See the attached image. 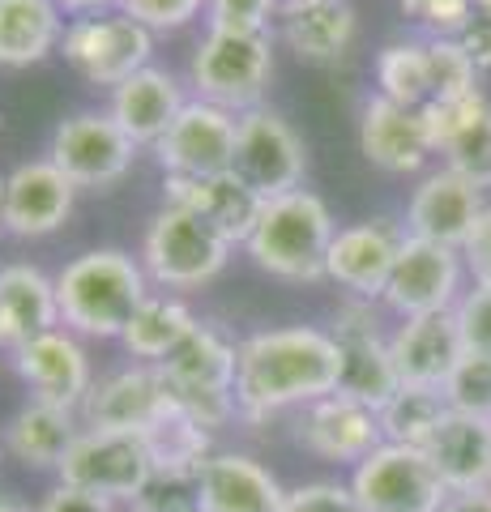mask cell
I'll return each mask as SVG.
<instances>
[{
	"label": "cell",
	"instance_id": "1",
	"mask_svg": "<svg viewBox=\"0 0 491 512\" xmlns=\"http://www.w3.org/2000/svg\"><path fill=\"white\" fill-rule=\"evenodd\" d=\"M338 380L342 350L329 329L291 325L248 333L235 367V419L269 423L291 406H312L338 393Z\"/></svg>",
	"mask_w": 491,
	"mask_h": 512
},
{
	"label": "cell",
	"instance_id": "2",
	"mask_svg": "<svg viewBox=\"0 0 491 512\" xmlns=\"http://www.w3.org/2000/svg\"><path fill=\"white\" fill-rule=\"evenodd\" d=\"M150 295L154 291L146 269H141V256L124 248H90L56 274L60 325L77 338L120 342L129 320Z\"/></svg>",
	"mask_w": 491,
	"mask_h": 512
},
{
	"label": "cell",
	"instance_id": "3",
	"mask_svg": "<svg viewBox=\"0 0 491 512\" xmlns=\"http://www.w3.org/2000/svg\"><path fill=\"white\" fill-rule=\"evenodd\" d=\"M334 214L308 188L282 192L261 205V218L244 239L248 261L282 282H321L329 244H334Z\"/></svg>",
	"mask_w": 491,
	"mask_h": 512
},
{
	"label": "cell",
	"instance_id": "4",
	"mask_svg": "<svg viewBox=\"0 0 491 512\" xmlns=\"http://www.w3.org/2000/svg\"><path fill=\"white\" fill-rule=\"evenodd\" d=\"M235 367L240 342L214 320H197L193 333L158 363V372L188 419L218 431L235 419Z\"/></svg>",
	"mask_w": 491,
	"mask_h": 512
},
{
	"label": "cell",
	"instance_id": "5",
	"mask_svg": "<svg viewBox=\"0 0 491 512\" xmlns=\"http://www.w3.org/2000/svg\"><path fill=\"white\" fill-rule=\"evenodd\" d=\"M269 77H274V39L269 30H223L210 26L188 64V86L201 103H214L244 116L261 107Z\"/></svg>",
	"mask_w": 491,
	"mask_h": 512
},
{
	"label": "cell",
	"instance_id": "6",
	"mask_svg": "<svg viewBox=\"0 0 491 512\" xmlns=\"http://www.w3.org/2000/svg\"><path fill=\"white\" fill-rule=\"evenodd\" d=\"M231 248V239L205 218L163 205L141 239V269L150 286H163V291H201L227 269Z\"/></svg>",
	"mask_w": 491,
	"mask_h": 512
},
{
	"label": "cell",
	"instance_id": "7",
	"mask_svg": "<svg viewBox=\"0 0 491 512\" xmlns=\"http://www.w3.org/2000/svg\"><path fill=\"white\" fill-rule=\"evenodd\" d=\"M56 483L103 495L112 504H137L146 487L154 483V457L146 436L133 431H107V427H82L73 440L65 466L56 470Z\"/></svg>",
	"mask_w": 491,
	"mask_h": 512
},
{
	"label": "cell",
	"instance_id": "8",
	"mask_svg": "<svg viewBox=\"0 0 491 512\" xmlns=\"http://www.w3.org/2000/svg\"><path fill=\"white\" fill-rule=\"evenodd\" d=\"M60 56H65L90 86L116 90L129 82L133 73L150 69L154 56V30L133 22L129 13H99V18H73L60 39Z\"/></svg>",
	"mask_w": 491,
	"mask_h": 512
},
{
	"label": "cell",
	"instance_id": "9",
	"mask_svg": "<svg viewBox=\"0 0 491 512\" xmlns=\"http://www.w3.org/2000/svg\"><path fill=\"white\" fill-rule=\"evenodd\" d=\"M47 158L77 184V192H107L129 175L137 146L112 120V111H73L56 124Z\"/></svg>",
	"mask_w": 491,
	"mask_h": 512
},
{
	"label": "cell",
	"instance_id": "10",
	"mask_svg": "<svg viewBox=\"0 0 491 512\" xmlns=\"http://www.w3.org/2000/svg\"><path fill=\"white\" fill-rule=\"evenodd\" d=\"M231 171L265 201L304 188V171H308L304 137L278 111L252 107L244 116H235V167Z\"/></svg>",
	"mask_w": 491,
	"mask_h": 512
},
{
	"label": "cell",
	"instance_id": "11",
	"mask_svg": "<svg viewBox=\"0 0 491 512\" xmlns=\"http://www.w3.org/2000/svg\"><path fill=\"white\" fill-rule=\"evenodd\" d=\"M351 491L363 512H440V504L449 500V487L440 483L423 448L389 440L355 466Z\"/></svg>",
	"mask_w": 491,
	"mask_h": 512
},
{
	"label": "cell",
	"instance_id": "12",
	"mask_svg": "<svg viewBox=\"0 0 491 512\" xmlns=\"http://www.w3.org/2000/svg\"><path fill=\"white\" fill-rule=\"evenodd\" d=\"M329 333L338 338V350H342L338 393L355 397V402L372 406L380 414V406L402 389V380H398V367H393V355H389V338L380 333L376 308L368 299H346L334 312Z\"/></svg>",
	"mask_w": 491,
	"mask_h": 512
},
{
	"label": "cell",
	"instance_id": "13",
	"mask_svg": "<svg viewBox=\"0 0 491 512\" xmlns=\"http://www.w3.org/2000/svg\"><path fill=\"white\" fill-rule=\"evenodd\" d=\"M462 261L466 256L457 248L406 235L380 303H385L389 312H398L402 320L432 316V312H453L457 295H462Z\"/></svg>",
	"mask_w": 491,
	"mask_h": 512
},
{
	"label": "cell",
	"instance_id": "14",
	"mask_svg": "<svg viewBox=\"0 0 491 512\" xmlns=\"http://www.w3.org/2000/svg\"><path fill=\"white\" fill-rule=\"evenodd\" d=\"M82 423L86 427H107V431H133L146 436L171 414H184L171 397L163 372L154 363H129L120 372H107L94 380L90 397L82 402Z\"/></svg>",
	"mask_w": 491,
	"mask_h": 512
},
{
	"label": "cell",
	"instance_id": "15",
	"mask_svg": "<svg viewBox=\"0 0 491 512\" xmlns=\"http://www.w3.org/2000/svg\"><path fill=\"white\" fill-rule=\"evenodd\" d=\"M9 363H13V372H18V380L30 389V397L47 402V406L82 410V402L94 389V367H90L86 346L65 325L35 333L26 346L13 350Z\"/></svg>",
	"mask_w": 491,
	"mask_h": 512
},
{
	"label": "cell",
	"instance_id": "16",
	"mask_svg": "<svg viewBox=\"0 0 491 512\" xmlns=\"http://www.w3.org/2000/svg\"><path fill=\"white\" fill-rule=\"evenodd\" d=\"M77 201V184L52 158H30L5 175V205H0V231L13 239H43L69 222Z\"/></svg>",
	"mask_w": 491,
	"mask_h": 512
},
{
	"label": "cell",
	"instance_id": "17",
	"mask_svg": "<svg viewBox=\"0 0 491 512\" xmlns=\"http://www.w3.org/2000/svg\"><path fill=\"white\" fill-rule=\"evenodd\" d=\"M154 158L163 175H223L235 167V116L214 103L188 99L176 124L158 137Z\"/></svg>",
	"mask_w": 491,
	"mask_h": 512
},
{
	"label": "cell",
	"instance_id": "18",
	"mask_svg": "<svg viewBox=\"0 0 491 512\" xmlns=\"http://www.w3.org/2000/svg\"><path fill=\"white\" fill-rule=\"evenodd\" d=\"M483 214H487L483 188H474L453 167H440V171H427L415 188V197H410L406 235H419V239H432V244L462 252L470 244V235L479 231Z\"/></svg>",
	"mask_w": 491,
	"mask_h": 512
},
{
	"label": "cell",
	"instance_id": "19",
	"mask_svg": "<svg viewBox=\"0 0 491 512\" xmlns=\"http://www.w3.org/2000/svg\"><path fill=\"white\" fill-rule=\"evenodd\" d=\"M295 440L321 461L359 466L363 457H372L385 444V427H380V414L372 406L355 402V397H342V393H329L321 402L299 410Z\"/></svg>",
	"mask_w": 491,
	"mask_h": 512
},
{
	"label": "cell",
	"instance_id": "20",
	"mask_svg": "<svg viewBox=\"0 0 491 512\" xmlns=\"http://www.w3.org/2000/svg\"><path fill=\"white\" fill-rule=\"evenodd\" d=\"M402 239H406V231H398L389 218H368V222L338 227L334 244H329L325 278L338 282L351 299H368V303L380 299L389 286Z\"/></svg>",
	"mask_w": 491,
	"mask_h": 512
},
{
	"label": "cell",
	"instance_id": "21",
	"mask_svg": "<svg viewBox=\"0 0 491 512\" xmlns=\"http://www.w3.org/2000/svg\"><path fill=\"white\" fill-rule=\"evenodd\" d=\"M163 205L205 218L210 227L223 231L231 244L244 248V239L252 235V227H257V218H261L265 197H257L235 171H223V175H163Z\"/></svg>",
	"mask_w": 491,
	"mask_h": 512
},
{
	"label": "cell",
	"instance_id": "22",
	"mask_svg": "<svg viewBox=\"0 0 491 512\" xmlns=\"http://www.w3.org/2000/svg\"><path fill=\"white\" fill-rule=\"evenodd\" d=\"M389 355L398 367L402 384H427V389H445L457 359L466 355L457 312H432V316H410L389 333Z\"/></svg>",
	"mask_w": 491,
	"mask_h": 512
},
{
	"label": "cell",
	"instance_id": "23",
	"mask_svg": "<svg viewBox=\"0 0 491 512\" xmlns=\"http://www.w3.org/2000/svg\"><path fill=\"white\" fill-rule=\"evenodd\" d=\"M359 150L372 167L393 171V175H410L432 158V137H427L423 111L415 107H398L389 99H368L363 103V120H359Z\"/></svg>",
	"mask_w": 491,
	"mask_h": 512
},
{
	"label": "cell",
	"instance_id": "24",
	"mask_svg": "<svg viewBox=\"0 0 491 512\" xmlns=\"http://www.w3.org/2000/svg\"><path fill=\"white\" fill-rule=\"evenodd\" d=\"M184 86L176 73L158 69V64H150V69L133 73L129 82H120L112 90V103H107V111H112V120L129 133V141L137 150H154L158 137L167 133L171 124H176V116L184 111Z\"/></svg>",
	"mask_w": 491,
	"mask_h": 512
},
{
	"label": "cell",
	"instance_id": "25",
	"mask_svg": "<svg viewBox=\"0 0 491 512\" xmlns=\"http://www.w3.org/2000/svg\"><path fill=\"white\" fill-rule=\"evenodd\" d=\"M287 487L248 453H214L197 474L201 512H278Z\"/></svg>",
	"mask_w": 491,
	"mask_h": 512
},
{
	"label": "cell",
	"instance_id": "26",
	"mask_svg": "<svg viewBox=\"0 0 491 512\" xmlns=\"http://www.w3.org/2000/svg\"><path fill=\"white\" fill-rule=\"evenodd\" d=\"M60 325L56 278H47L39 265L13 261L0 265V350L13 355L35 333Z\"/></svg>",
	"mask_w": 491,
	"mask_h": 512
},
{
	"label": "cell",
	"instance_id": "27",
	"mask_svg": "<svg viewBox=\"0 0 491 512\" xmlns=\"http://www.w3.org/2000/svg\"><path fill=\"white\" fill-rule=\"evenodd\" d=\"M82 414L65 410V406H47V402H30L22 410H13V419L0 427L5 436V453L13 461H22L26 470H43V474H56L65 466L73 440L82 436Z\"/></svg>",
	"mask_w": 491,
	"mask_h": 512
},
{
	"label": "cell",
	"instance_id": "28",
	"mask_svg": "<svg viewBox=\"0 0 491 512\" xmlns=\"http://www.w3.org/2000/svg\"><path fill=\"white\" fill-rule=\"evenodd\" d=\"M423 453L449 491L491 487V419L449 410Z\"/></svg>",
	"mask_w": 491,
	"mask_h": 512
},
{
	"label": "cell",
	"instance_id": "29",
	"mask_svg": "<svg viewBox=\"0 0 491 512\" xmlns=\"http://www.w3.org/2000/svg\"><path fill=\"white\" fill-rule=\"evenodd\" d=\"M65 39L56 0H0V69H35Z\"/></svg>",
	"mask_w": 491,
	"mask_h": 512
},
{
	"label": "cell",
	"instance_id": "30",
	"mask_svg": "<svg viewBox=\"0 0 491 512\" xmlns=\"http://www.w3.org/2000/svg\"><path fill=\"white\" fill-rule=\"evenodd\" d=\"M282 43L304 64H334L355 39V9L346 5H282Z\"/></svg>",
	"mask_w": 491,
	"mask_h": 512
},
{
	"label": "cell",
	"instance_id": "31",
	"mask_svg": "<svg viewBox=\"0 0 491 512\" xmlns=\"http://www.w3.org/2000/svg\"><path fill=\"white\" fill-rule=\"evenodd\" d=\"M193 325H197V316H193V308H188L184 299L154 291L137 308V316L129 320V329H124L120 346L129 350L133 363H154L158 367V363L171 355V350H176L188 338V333H193Z\"/></svg>",
	"mask_w": 491,
	"mask_h": 512
},
{
	"label": "cell",
	"instance_id": "32",
	"mask_svg": "<svg viewBox=\"0 0 491 512\" xmlns=\"http://www.w3.org/2000/svg\"><path fill=\"white\" fill-rule=\"evenodd\" d=\"M376 86L380 99L423 111L436 99V77H432V56H427L423 39H398L376 52Z\"/></svg>",
	"mask_w": 491,
	"mask_h": 512
},
{
	"label": "cell",
	"instance_id": "33",
	"mask_svg": "<svg viewBox=\"0 0 491 512\" xmlns=\"http://www.w3.org/2000/svg\"><path fill=\"white\" fill-rule=\"evenodd\" d=\"M449 397L445 389H427V384H402L398 393L380 406V427H385L389 444H406V448H427V440L436 436V427L449 414Z\"/></svg>",
	"mask_w": 491,
	"mask_h": 512
},
{
	"label": "cell",
	"instance_id": "34",
	"mask_svg": "<svg viewBox=\"0 0 491 512\" xmlns=\"http://www.w3.org/2000/svg\"><path fill=\"white\" fill-rule=\"evenodd\" d=\"M214 431L193 423L188 414H171L154 431H146L150 457H154V478H197L201 466L214 457Z\"/></svg>",
	"mask_w": 491,
	"mask_h": 512
},
{
	"label": "cell",
	"instance_id": "35",
	"mask_svg": "<svg viewBox=\"0 0 491 512\" xmlns=\"http://www.w3.org/2000/svg\"><path fill=\"white\" fill-rule=\"evenodd\" d=\"M491 103L483 90H470V94H457V99H432L423 107V124H427V137H432V150L445 154L466 128L483 116Z\"/></svg>",
	"mask_w": 491,
	"mask_h": 512
},
{
	"label": "cell",
	"instance_id": "36",
	"mask_svg": "<svg viewBox=\"0 0 491 512\" xmlns=\"http://www.w3.org/2000/svg\"><path fill=\"white\" fill-rule=\"evenodd\" d=\"M445 397H449L453 410L491 419V355H483V350H466V355L457 359L453 376L445 380Z\"/></svg>",
	"mask_w": 491,
	"mask_h": 512
},
{
	"label": "cell",
	"instance_id": "37",
	"mask_svg": "<svg viewBox=\"0 0 491 512\" xmlns=\"http://www.w3.org/2000/svg\"><path fill=\"white\" fill-rule=\"evenodd\" d=\"M427 56H432V77H436V99H457V94L479 90V64L470 60V52L453 35H432L427 39Z\"/></svg>",
	"mask_w": 491,
	"mask_h": 512
},
{
	"label": "cell",
	"instance_id": "38",
	"mask_svg": "<svg viewBox=\"0 0 491 512\" xmlns=\"http://www.w3.org/2000/svg\"><path fill=\"white\" fill-rule=\"evenodd\" d=\"M445 167L466 175L474 188H491V107L445 150Z\"/></svg>",
	"mask_w": 491,
	"mask_h": 512
},
{
	"label": "cell",
	"instance_id": "39",
	"mask_svg": "<svg viewBox=\"0 0 491 512\" xmlns=\"http://www.w3.org/2000/svg\"><path fill=\"white\" fill-rule=\"evenodd\" d=\"M278 512H363L351 483H299L282 495Z\"/></svg>",
	"mask_w": 491,
	"mask_h": 512
},
{
	"label": "cell",
	"instance_id": "40",
	"mask_svg": "<svg viewBox=\"0 0 491 512\" xmlns=\"http://www.w3.org/2000/svg\"><path fill=\"white\" fill-rule=\"evenodd\" d=\"M120 13H129L133 22L146 30H180L193 18H201L205 0H120Z\"/></svg>",
	"mask_w": 491,
	"mask_h": 512
},
{
	"label": "cell",
	"instance_id": "41",
	"mask_svg": "<svg viewBox=\"0 0 491 512\" xmlns=\"http://www.w3.org/2000/svg\"><path fill=\"white\" fill-rule=\"evenodd\" d=\"M282 13V0H205V18L223 30H269Z\"/></svg>",
	"mask_w": 491,
	"mask_h": 512
},
{
	"label": "cell",
	"instance_id": "42",
	"mask_svg": "<svg viewBox=\"0 0 491 512\" xmlns=\"http://www.w3.org/2000/svg\"><path fill=\"white\" fill-rule=\"evenodd\" d=\"M453 312H457V329H462L466 350H483V355H491V286L474 282V291L457 299Z\"/></svg>",
	"mask_w": 491,
	"mask_h": 512
},
{
	"label": "cell",
	"instance_id": "43",
	"mask_svg": "<svg viewBox=\"0 0 491 512\" xmlns=\"http://www.w3.org/2000/svg\"><path fill=\"white\" fill-rule=\"evenodd\" d=\"M398 5L410 18H419L432 35H462V26L474 13V0H398Z\"/></svg>",
	"mask_w": 491,
	"mask_h": 512
},
{
	"label": "cell",
	"instance_id": "44",
	"mask_svg": "<svg viewBox=\"0 0 491 512\" xmlns=\"http://www.w3.org/2000/svg\"><path fill=\"white\" fill-rule=\"evenodd\" d=\"M133 512H201L197 478H163L158 474L146 487V495L133 504Z\"/></svg>",
	"mask_w": 491,
	"mask_h": 512
},
{
	"label": "cell",
	"instance_id": "45",
	"mask_svg": "<svg viewBox=\"0 0 491 512\" xmlns=\"http://www.w3.org/2000/svg\"><path fill=\"white\" fill-rule=\"evenodd\" d=\"M35 512H120V504L103 500V495H90V491H77V487L56 483V487L35 504Z\"/></svg>",
	"mask_w": 491,
	"mask_h": 512
},
{
	"label": "cell",
	"instance_id": "46",
	"mask_svg": "<svg viewBox=\"0 0 491 512\" xmlns=\"http://www.w3.org/2000/svg\"><path fill=\"white\" fill-rule=\"evenodd\" d=\"M462 256H466V269L474 274V282L491 286V205H487V214L479 222V231H474L470 244L462 248Z\"/></svg>",
	"mask_w": 491,
	"mask_h": 512
},
{
	"label": "cell",
	"instance_id": "47",
	"mask_svg": "<svg viewBox=\"0 0 491 512\" xmlns=\"http://www.w3.org/2000/svg\"><path fill=\"white\" fill-rule=\"evenodd\" d=\"M457 43L470 52V60L479 64V69H491V18L483 13H470V22L462 26V35H453Z\"/></svg>",
	"mask_w": 491,
	"mask_h": 512
},
{
	"label": "cell",
	"instance_id": "48",
	"mask_svg": "<svg viewBox=\"0 0 491 512\" xmlns=\"http://www.w3.org/2000/svg\"><path fill=\"white\" fill-rule=\"evenodd\" d=\"M440 512H491V487H470V491H449Z\"/></svg>",
	"mask_w": 491,
	"mask_h": 512
},
{
	"label": "cell",
	"instance_id": "49",
	"mask_svg": "<svg viewBox=\"0 0 491 512\" xmlns=\"http://www.w3.org/2000/svg\"><path fill=\"white\" fill-rule=\"evenodd\" d=\"M56 5L69 18H99V13H116L120 0H56Z\"/></svg>",
	"mask_w": 491,
	"mask_h": 512
},
{
	"label": "cell",
	"instance_id": "50",
	"mask_svg": "<svg viewBox=\"0 0 491 512\" xmlns=\"http://www.w3.org/2000/svg\"><path fill=\"white\" fill-rule=\"evenodd\" d=\"M0 512H35L30 504H22L18 495H9V491H0Z\"/></svg>",
	"mask_w": 491,
	"mask_h": 512
},
{
	"label": "cell",
	"instance_id": "51",
	"mask_svg": "<svg viewBox=\"0 0 491 512\" xmlns=\"http://www.w3.org/2000/svg\"><path fill=\"white\" fill-rule=\"evenodd\" d=\"M282 5H346V0H282Z\"/></svg>",
	"mask_w": 491,
	"mask_h": 512
},
{
	"label": "cell",
	"instance_id": "52",
	"mask_svg": "<svg viewBox=\"0 0 491 512\" xmlns=\"http://www.w3.org/2000/svg\"><path fill=\"white\" fill-rule=\"evenodd\" d=\"M474 13H483V18H491V0H474Z\"/></svg>",
	"mask_w": 491,
	"mask_h": 512
},
{
	"label": "cell",
	"instance_id": "53",
	"mask_svg": "<svg viewBox=\"0 0 491 512\" xmlns=\"http://www.w3.org/2000/svg\"><path fill=\"white\" fill-rule=\"evenodd\" d=\"M0 205H5V175H0Z\"/></svg>",
	"mask_w": 491,
	"mask_h": 512
},
{
	"label": "cell",
	"instance_id": "54",
	"mask_svg": "<svg viewBox=\"0 0 491 512\" xmlns=\"http://www.w3.org/2000/svg\"><path fill=\"white\" fill-rule=\"evenodd\" d=\"M0 457H5V436H0Z\"/></svg>",
	"mask_w": 491,
	"mask_h": 512
}]
</instances>
